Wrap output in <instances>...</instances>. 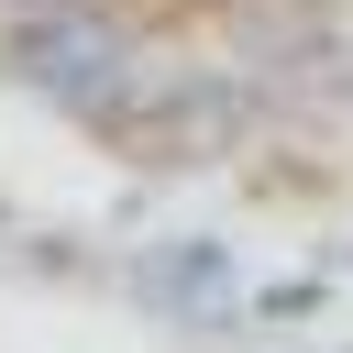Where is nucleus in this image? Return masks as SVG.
Returning <instances> with one entry per match:
<instances>
[{"instance_id":"f257e3e1","label":"nucleus","mask_w":353,"mask_h":353,"mask_svg":"<svg viewBox=\"0 0 353 353\" xmlns=\"http://www.w3.org/2000/svg\"><path fill=\"white\" fill-rule=\"evenodd\" d=\"M0 66L33 88V99H55V110H77V121H121L132 110V88H143V44H132V22L110 11V0H44V11H22L11 33H0Z\"/></svg>"},{"instance_id":"f03ea898","label":"nucleus","mask_w":353,"mask_h":353,"mask_svg":"<svg viewBox=\"0 0 353 353\" xmlns=\"http://www.w3.org/2000/svg\"><path fill=\"white\" fill-rule=\"evenodd\" d=\"M243 121H254V88L243 77H221V66H143V88H132V110L110 121V132H132V143H154V154H232L243 143Z\"/></svg>"},{"instance_id":"7ed1b4c3","label":"nucleus","mask_w":353,"mask_h":353,"mask_svg":"<svg viewBox=\"0 0 353 353\" xmlns=\"http://www.w3.org/2000/svg\"><path fill=\"white\" fill-rule=\"evenodd\" d=\"M154 298H165V309H221V298H232V276H221V254L199 243V254H165Z\"/></svg>"}]
</instances>
